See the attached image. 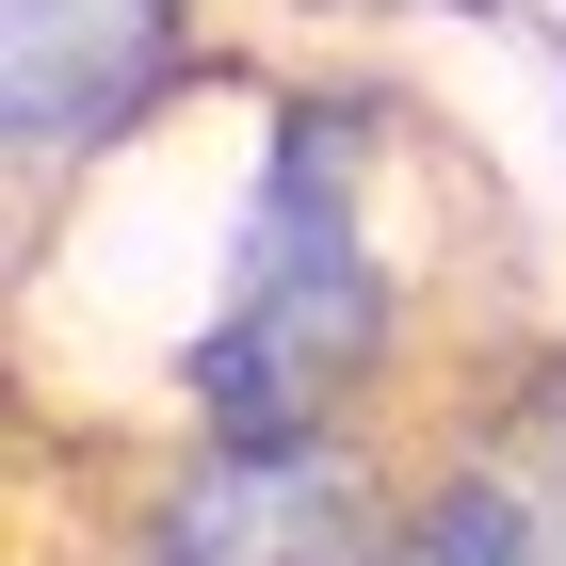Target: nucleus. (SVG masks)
I'll list each match as a JSON object with an SVG mask.
<instances>
[{"instance_id": "f03ea898", "label": "nucleus", "mask_w": 566, "mask_h": 566, "mask_svg": "<svg viewBox=\"0 0 566 566\" xmlns=\"http://www.w3.org/2000/svg\"><path fill=\"white\" fill-rule=\"evenodd\" d=\"M178 97H211V0H0V163L17 227H49L82 178H114Z\"/></svg>"}, {"instance_id": "7ed1b4c3", "label": "nucleus", "mask_w": 566, "mask_h": 566, "mask_svg": "<svg viewBox=\"0 0 566 566\" xmlns=\"http://www.w3.org/2000/svg\"><path fill=\"white\" fill-rule=\"evenodd\" d=\"M405 437H163L114 485V566H373Z\"/></svg>"}, {"instance_id": "20e7f679", "label": "nucleus", "mask_w": 566, "mask_h": 566, "mask_svg": "<svg viewBox=\"0 0 566 566\" xmlns=\"http://www.w3.org/2000/svg\"><path fill=\"white\" fill-rule=\"evenodd\" d=\"M373 566H566V373H470L389 453Z\"/></svg>"}, {"instance_id": "f257e3e1", "label": "nucleus", "mask_w": 566, "mask_h": 566, "mask_svg": "<svg viewBox=\"0 0 566 566\" xmlns=\"http://www.w3.org/2000/svg\"><path fill=\"white\" fill-rule=\"evenodd\" d=\"M437 146L373 82H211L146 340L163 437H405L437 356Z\"/></svg>"}]
</instances>
